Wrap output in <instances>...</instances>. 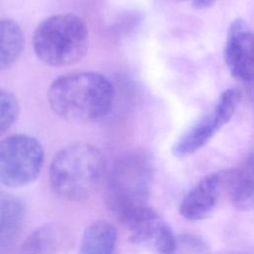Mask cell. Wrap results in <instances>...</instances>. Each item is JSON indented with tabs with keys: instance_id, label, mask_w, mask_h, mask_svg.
I'll use <instances>...</instances> for the list:
<instances>
[{
	"instance_id": "cell-1",
	"label": "cell",
	"mask_w": 254,
	"mask_h": 254,
	"mask_svg": "<svg viewBox=\"0 0 254 254\" xmlns=\"http://www.w3.org/2000/svg\"><path fill=\"white\" fill-rule=\"evenodd\" d=\"M47 95L51 109L59 117L73 124H87L109 113L114 88L103 74L77 71L56 78Z\"/></svg>"
},
{
	"instance_id": "cell-2",
	"label": "cell",
	"mask_w": 254,
	"mask_h": 254,
	"mask_svg": "<svg viewBox=\"0 0 254 254\" xmlns=\"http://www.w3.org/2000/svg\"><path fill=\"white\" fill-rule=\"evenodd\" d=\"M106 177V162L101 151L88 143H74L61 149L50 165L53 190L67 200L92 196Z\"/></svg>"
},
{
	"instance_id": "cell-3",
	"label": "cell",
	"mask_w": 254,
	"mask_h": 254,
	"mask_svg": "<svg viewBox=\"0 0 254 254\" xmlns=\"http://www.w3.org/2000/svg\"><path fill=\"white\" fill-rule=\"evenodd\" d=\"M33 49L44 64L66 66L87 53L89 35L82 18L71 13L50 16L39 23L33 34Z\"/></svg>"
},
{
	"instance_id": "cell-4",
	"label": "cell",
	"mask_w": 254,
	"mask_h": 254,
	"mask_svg": "<svg viewBox=\"0 0 254 254\" xmlns=\"http://www.w3.org/2000/svg\"><path fill=\"white\" fill-rule=\"evenodd\" d=\"M153 173L152 160L142 151L128 152L115 161L108 176L106 203L119 221L148 205Z\"/></svg>"
},
{
	"instance_id": "cell-5",
	"label": "cell",
	"mask_w": 254,
	"mask_h": 254,
	"mask_svg": "<svg viewBox=\"0 0 254 254\" xmlns=\"http://www.w3.org/2000/svg\"><path fill=\"white\" fill-rule=\"evenodd\" d=\"M41 143L27 134H13L0 141V183L22 188L35 182L43 168Z\"/></svg>"
},
{
	"instance_id": "cell-6",
	"label": "cell",
	"mask_w": 254,
	"mask_h": 254,
	"mask_svg": "<svg viewBox=\"0 0 254 254\" xmlns=\"http://www.w3.org/2000/svg\"><path fill=\"white\" fill-rule=\"evenodd\" d=\"M240 98L239 90L235 88L224 90L214 107L198 119L174 144L172 149L174 156L179 158L189 157L206 145L233 117Z\"/></svg>"
},
{
	"instance_id": "cell-7",
	"label": "cell",
	"mask_w": 254,
	"mask_h": 254,
	"mask_svg": "<svg viewBox=\"0 0 254 254\" xmlns=\"http://www.w3.org/2000/svg\"><path fill=\"white\" fill-rule=\"evenodd\" d=\"M232 170L206 175L184 196L180 204L181 215L190 221L208 217L225 194L228 196Z\"/></svg>"
},
{
	"instance_id": "cell-8",
	"label": "cell",
	"mask_w": 254,
	"mask_h": 254,
	"mask_svg": "<svg viewBox=\"0 0 254 254\" xmlns=\"http://www.w3.org/2000/svg\"><path fill=\"white\" fill-rule=\"evenodd\" d=\"M224 61L235 78L254 80V32L243 19H235L229 26Z\"/></svg>"
},
{
	"instance_id": "cell-9",
	"label": "cell",
	"mask_w": 254,
	"mask_h": 254,
	"mask_svg": "<svg viewBox=\"0 0 254 254\" xmlns=\"http://www.w3.org/2000/svg\"><path fill=\"white\" fill-rule=\"evenodd\" d=\"M228 197L240 210H254V147L237 170H232Z\"/></svg>"
},
{
	"instance_id": "cell-10",
	"label": "cell",
	"mask_w": 254,
	"mask_h": 254,
	"mask_svg": "<svg viewBox=\"0 0 254 254\" xmlns=\"http://www.w3.org/2000/svg\"><path fill=\"white\" fill-rule=\"evenodd\" d=\"M117 241V230L105 220L90 223L83 231L78 254H113Z\"/></svg>"
},
{
	"instance_id": "cell-11",
	"label": "cell",
	"mask_w": 254,
	"mask_h": 254,
	"mask_svg": "<svg viewBox=\"0 0 254 254\" xmlns=\"http://www.w3.org/2000/svg\"><path fill=\"white\" fill-rule=\"evenodd\" d=\"M24 46L25 37L20 25L11 19H0V71L19 59Z\"/></svg>"
},
{
	"instance_id": "cell-12",
	"label": "cell",
	"mask_w": 254,
	"mask_h": 254,
	"mask_svg": "<svg viewBox=\"0 0 254 254\" xmlns=\"http://www.w3.org/2000/svg\"><path fill=\"white\" fill-rule=\"evenodd\" d=\"M25 217V205L18 197L10 196L0 223V254H10L20 235Z\"/></svg>"
},
{
	"instance_id": "cell-13",
	"label": "cell",
	"mask_w": 254,
	"mask_h": 254,
	"mask_svg": "<svg viewBox=\"0 0 254 254\" xmlns=\"http://www.w3.org/2000/svg\"><path fill=\"white\" fill-rule=\"evenodd\" d=\"M61 235L59 229L52 224L35 229L22 245L23 254H52L59 247Z\"/></svg>"
},
{
	"instance_id": "cell-14",
	"label": "cell",
	"mask_w": 254,
	"mask_h": 254,
	"mask_svg": "<svg viewBox=\"0 0 254 254\" xmlns=\"http://www.w3.org/2000/svg\"><path fill=\"white\" fill-rule=\"evenodd\" d=\"M20 114V105L16 96L0 88V136L5 134L16 122Z\"/></svg>"
},
{
	"instance_id": "cell-15",
	"label": "cell",
	"mask_w": 254,
	"mask_h": 254,
	"mask_svg": "<svg viewBox=\"0 0 254 254\" xmlns=\"http://www.w3.org/2000/svg\"><path fill=\"white\" fill-rule=\"evenodd\" d=\"M168 254H212V252L203 238L193 234H183L177 236L176 246Z\"/></svg>"
},
{
	"instance_id": "cell-16",
	"label": "cell",
	"mask_w": 254,
	"mask_h": 254,
	"mask_svg": "<svg viewBox=\"0 0 254 254\" xmlns=\"http://www.w3.org/2000/svg\"><path fill=\"white\" fill-rule=\"evenodd\" d=\"M9 199H10V195H8L7 193H5L1 189H0V223L2 222L8 203H9Z\"/></svg>"
},
{
	"instance_id": "cell-17",
	"label": "cell",
	"mask_w": 254,
	"mask_h": 254,
	"mask_svg": "<svg viewBox=\"0 0 254 254\" xmlns=\"http://www.w3.org/2000/svg\"><path fill=\"white\" fill-rule=\"evenodd\" d=\"M217 0H192V7L198 10L206 9L210 6H212Z\"/></svg>"
},
{
	"instance_id": "cell-18",
	"label": "cell",
	"mask_w": 254,
	"mask_h": 254,
	"mask_svg": "<svg viewBox=\"0 0 254 254\" xmlns=\"http://www.w3.org/2000/svg\"><path fill=\"white\" fill-rule=\"evenodd\" d=\"M232 254H254L253 252H236V253H232Z\"/></svg>"
},
{
	"instance_id": "cell-19",
	"label": "cell",
	"mask_w": 254,
	"mask_h": 254,
	"mask_svg": "<svg viewBox=\"0 0 254 254\" xmlns=\"http://www.w3.org/2000/svg\"><path fill=\"white\" fill-rule=\"evenodd\" d=\"M180 1H185V0H180Z\"/></svg>"
}]
</instances>
